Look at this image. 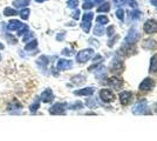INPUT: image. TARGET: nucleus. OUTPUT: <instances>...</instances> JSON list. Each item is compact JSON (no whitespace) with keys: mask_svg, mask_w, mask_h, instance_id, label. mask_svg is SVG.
<instances>
[{"mask_svg":"<svg viewBox=\"0 0 157 141\" xmlns=\"http://www.w3.org/2000/svg\"><path fill=\"white\" fill-rule=\"evenodd\" d=\"M36 47H38V40H36V39H32V40L28 41V44H26L25 51L31 52V51H33V49H35Z\"/></svg>","mask_w":157,"mask_h":141,"instance_id":"15","label":"nucleus"},{"mask_svg":"<svg viewBox=\"0 0 157 141\" xmlns=\"http://www.w3.org/2000/svg\"><path fill=\"white\" fill-rule=\"evenodd\" d=\"M48 64H49V58H48L47 55H41V57H39V58L36 59V65H39L40 67H42V68L47 67Z\"/></svg>","mask_w":157,"mask_h":141,"instance_id":"12","label":"nucleus"},{"mask_svg":"<svg viewBox=\"0 0 157 141\" xmlns=\"http://www.w3.org/2000/svg\"><path fill=\"white\" fill-rule=\"evenodd\" d=\"M116 17H117L120 20H123V18H124V11L121 10V8L117 10V11H116Z\"/></svg>","mask_w":157,"mask_h":141,"instance_id":"31","label":"nucleus"},{"mask_svg":"<svg viewBox=\"0 0 157 141\" xmlns=\"http://www.w3.org/2000/svg\"><path fill=\"white\" fill-rule=\"evenodd\" d=\"M28 29H29V28H28V25H26V24H22V25L19 27V29L17 31V32H18V33H17V35H18V37H22L24 34L28 32Z\"/></svg>","mask_w":157,"mask_h":141,"instance_id":"22","label":"nucleus"},{"mask_svg":"<svg viewBox=\"0 0 157 141\" xmlns=\"http://www.w3.org/2000/svg\"><path fill=\"white\" fill-rule=\"evenodd\" d=\"M33 38V32H27L22 35V41L24 42H27V41H29L31 39Z\"/></svg>","mask_w":157,"mask_h":141,"instance_id":"29","label":"nucleus"},{"mask_svg":"<svg viewBox=\"0 0 157 141\" xmlns=\"http://www.w3.org/2000/svg\"><path fill=\"white\" fill-rule=\"evenodd\" d=\"M67 104L66 102H56L49 108V113L52 115H62L66 113Z\"/></svg>","mask_w":157,"mask_h":141,"instance_id":"1","label":"nucleus"},{"mask_svg":"<svg viewBox=\"0 0 157 141\" xmlns=\"http://www.w3.org/2000/svg\"><path fill=\"white\" fill-rule=\"evenodd\" d=\"M154 86H155V81L152 80V79H150V78H147V79H144V80L141 82L140 89H141V91H150Z\"/></svg>","mask_w":157,"mask_h":141,"instance_id":"9","label":"nucleus"},{"mask_svg":"<svg viewBox=\"0 0 157 141\" xmlns=\"http://www.w3.org/2000/svg\"><path fill=\"white\" fill-rule=\"evenodd\" d=\"M96 22H98V25H105L108 22V18L105 17V15H98V18H96Z\"/></svg>","mask_w":157,"mask_h":141,"instance_id":"25","label":"nucleus"},{"mask_svg":"<svg viewBox=\"0 0 157 141\" xmlns=\"http://www.w3.org/2000/svg\"><path fill=\"white\" fill-rule=\"evenodd\" d=\"M29 13H31V11H29V8H21L20 10V12L18 14L20 15V18L21 19H24V20H27L28 19V17H29Z\"/></svg>","mask_w":157,"mask_h":141,"instance_id":"19","label":"nucleus"},{"mask_svg":"<svg viewBox=\"0 0 157 141\" xmlns=\"http://www.w3.org/2000/svg\"><path fill=\"white\" fill-rule=\"evenodd\" d=\"M103 33H105V29H103L102 25H98V26L95 27V29H94V34L95 35H102Z\"/></svg>","mask_w":157,"mask_h":141,"instance_id":"27","label":"nucleus"},{"mask_svg":"<svg viewBox=\"0 0 157 141\" xmlns=\"http://www.w3.org/2000/svg\"><path fill=\"white\" fill-rule=\"evenodd\" d=\"M109 10H110V5L108 2H105V4H102V6L98 8V12H108Z\"/></svg>","mask_w":157,"mask_h":141,"instance_id":"26","label":"nucleus"},{"mask_svg":"<svg viewBox=\"0 0 157 141\" xmlns=\"http://www.w3.org/2000/svg\"><path fill=\"white\" fill-rule=\"evenodd\" d=\"M154 108H155V112H157V104H155V105H154Z\"/></svg>","mask_w":157,"mask_h":141,"instance_id":"43","label":"nucleus"},{"mask_svg":"<svg viewBox=\"0 0 157 141\" xmlns=\"http://www.w3.org/2000/svg\"><path fill=\"white\" fill-rule=\"evenodd\" d=\"M67 108L68 109H81V108H83V104L81 101H75L73 104L67 105Z\"/></svg>","mask_w":157,"mask_h":141,"instance_id":"20","label":"nucleus"},{"mask_svg":"<svg viewBox=\"0 0 157 141\" xmlns=\"http://www.w3.org/2000/svg\"><path fill=\"white\" fill-rule=\"evenodd\" d=\"M93 54H94V51L90 49V48L83 49V51H81V52H78V53L76 54V61H78V62H81V64H83V62L88 61L90 58H92Z\"/></svg>","mask_w":157,"mask_h":141,"instance_id":"2","label":"nucleus"},{"mask_svg":"<svg viewBox=\"0 0 157 141\" xmlns=\"http://www.w3.org/2000/svg\"><path fill=\"white\" fill-rule=\"evenodd\" d=\"M108 84H109L110 86H113L114 88H118V87H121V86H122L123 81L117 79V78H110V79L108 80Z\"/></svg>","mask_w":157,"mask_h":141,"instance_id":"16","label":"nucleus"},{"mask_svg":"<svg viewBox=\"0 0 157 141\" xmlns=\"http://www.w3.org/2000/svg\"><path fill=\"white\" fill-rule=\"evenodd\" d=\"M150 1H151V4H152L154 6L157 7V0H150Z\"/></svg>","mask_w":157,"mask_h":141,"instance_id":"40","label":"nucleus"},{"mask_svg":"<svg viewBox=\"0 0 157 141\" xmlns=\"http://www.w3.org/2000/svg\"><path fill=\"white\" fill-rule=\"evenodd\" d=\"M150 72H157V54H155V55L151 58Z\"/></svg>","mask_w":157,"mask_h":141,"instance_id":"23","label":"nucleus"},{"mask_svg":"<svg viewBox=\"0 0 157 141\" xmlns=\"http://www.w3.org/2000/svg\"><path fill=\"white\" fill-rule=\"evenodd\" d=\"M12 5H13L15 8H25L29 5V0H13V2H12Z\"/></svg>","mask_w":157,"mask_h":141,"instance_id":"14","label":"nucleus"},{"mask_svg":"<svg viewBox=\"0 0 157 141\" xmlns=\"http://www.w3.org/2000/svg\"><path fill=\"white\" fill-rule=\"evenodd\" d=\"M100 99L105 102H113L115 100V95L110 89H101L100 91Z\"/></svg>","mask_w":157,"mask_h":141,"instance_id":"3","label":"nucleus"},{"mask_svg":"<svg viewBox=\"0 0 157 141\" xmlns=\"http://www.w3.org/2000/svg\"><path fill=\"white\" fill-rule=\"evenodd\" d=\"M22 25V22L19 20H17V19H13V20H10L8 21V24L6 25V28L8 31H11V32H13V31H18L19 29V27Z\"/></svg>","mask_w":157,"mask_h":141,"instance_id":"10","label":"nucleus"},{"mask_svg":"<svg viewBox=\"0 0 157 141\" xmlns=\"http://www.w3.org/2000/svg\"><path fill=\"white\" fill-rule=\"evenodd\" d=\"M107 33H108V35H113L114 34V26H110L108 29H107Z\"/></svg>","mask_w":157,"mask_h":141,"instance_id":"37","label":"nucleus"},{"mask_svg":"<svg viewBox=\"0 0 157 141\" xmlns=\"http://www.w3.org/2000/svg\"><path fill=\"white\" fill-rule=\"evenodd\" d=\"M22 109V105L20 104L19 101H12L8 106H7V112L11 114H19Z\"/></svg>","mask_w":157,"mask_h":141,"instance_id":"4","label":"nucleus"},{"mask_svg":"<svg viewBox=\"0 0 157 141\" xmlns=\"http://www.w3.org/2000/svg\"><path fill=\"white\" fill-rule=\"evenodd\" d=\"M6 40L10 41L12 45H15V44H17V38L13 37L12 34H6Z\"/></svg>","mask_w":157,"mask_h":141,"instance_id":"30","label":"nucleus"},{"mask_svg":"<svg viewBox=\"0 0 157 141\" xmlns=\"http://www.w3.org/2000/svg\"><path fill=\"white\" fill-rule=\"evenodd\" d=\"M86 1H89V2H93V5H94V0H86Z\"/></svg>","mask_w":157,"mask_h":141,"instance_id":"44","label":"nucleus"},{"mask_svg":"<svg viewBox=\"0 0 157 141\" xmlns=\"http://www.w3.org/2000/svg\"><path fill=\"white\" fill-rule=\"evenodd\" d=\"M124 2H128L131 7H136L137 6V2H136V0H124Z\"/></svg>","mask_w":157,"mask_h":141,"instance_id":"34","label":"nucleus"},{"mask_svg":"<svg viewBox=\"0 0 157 141\" xmlns=\"http://www.w3.org/2000/svg\"><path fill=\"white\" fill-rule=\"evenodd\" d=\"M63 37H65V32H61V34H59V35L56 37V40H59V41L63 40Z\"/></svg>","mask_w":157,"mask_h":141,"instance_id":"38","label":"nucleus"},{"mask_svg":"<svg viewBox=\"0 0 157 141\" xmlns=\"http://www.w3.org/2000/svg\"><path fill=\"white\" fill-rule=\"evenodd\" d=\"M62 54H63V55H72V52H71V51H69V49H67V48H65V49H63V51H62Z\"/></svg>","mask_w":157,"mask_h":141,"instance_id":"39","label":"nucleus"},{"mask_svg":"<svg viewBox=\"0 0 157 141\" xmlns=\"http://www.w3.org/2000/svg\"><path fill=\"white\" fill-rule=\"evenodd\" d=\"M4 48H5V46H4V44H2V42H0V51H2Z\"/></svg>","mask_w":157,"mask_h":141,"instance_id":"41","label":"nucleus"},{"mask_svg":"<svg viewBox=\"0 0 157 141\" xmlns=\"http://www.w3.org/2000/svg\"><path fill=\"white\" fill-rule=\"evenodd\" d=\"M78 5V0H68L67 1V6L69 8H76Z\"/></svg>","mask_w":157,"mask_h":141,"instance_id":"28","label":"nucleus"},{"mask_svg":"<svg viewBox=\"0 0 157 141\" xmlns=\"http://www.w3.org/2000/svg\"><path fill=\"white\" fill-rule=\"evenodd\" d=\"M36 2H44V1H47V0H35Z\"/></svg>","mask_w":157,"mask_h":141,"instance_id":"42","label":"nucleus"},{"mask_svg":"<svg viewBox=\"0 0 157 141\" xmlns=\"http://www.w3.org/2000/svg\"><path fill=\"white\" fill-rule=\"evenodd\" d=\"M93 6H94L93 2H89V1H86L85 4H83V8H85V10H90Z\"/></svg>","mask_w":157,"mask_h":141,"instance_id":"33","label":"nucleus"},{"mask_svg":"<svg viewBox=\"0 0 157 141\" xmlns=\"http://www.w3.org/2000/svg\"><path fill=\"white\" fill-rule=\"evenodd\" d=\"M40 98V101H42V102H45V104H49V102H52L54 100V94H53V91L51 88H47L45 89L41 95L39 96Z\"/></svg>","mask_w":157,"mask_h":141,"instance_id":"5","label":"nucleus"},{"mask_svg":"<svg viewBox=\"0 0 157 141\" xmlns=\"http://www.w3.org/2000/svg\"><path fill=\"white\" fill-rule=\"evenodd\" d=\"M56 67H58L59 71H67V69L73 67V62L71 60H67V59H60L58 61Z\"/></svg>","mask_w":157,"mask_h":141,"instance_id":"7","label":"nucleus"},{"mask_svg":"<svg viewBox=\"0 0 157 141\" xmlns=\"http://www.w3.org/2000/svg\"><path fill=\"white\" fill-rule=\"evenodd\" d=\"M80 11L78 10H76L75 12H73V14H72V17H73V19H75V20H78V18H80Z\"/></svg>","mask_w":157,"mask_h":141,"instance_id":"35","label":"nucleus"},{"mask_svg":"<svg viewBox=\"0 0 157 141\" xmlns=\"http://www.w3.org/2000/svg\"><path fill=\"white\" fill-rule=\"evenodd\" d=\"M83 21H90L93 19V13L92 12H88V13H86L85 15H83Z\"/></svg>","mask_w":157,"mask_h":141,"instance_id":"32","label":"nucleus"},{"mask_svg":"<svg viewBox=\"0 0 157 141\" xmlns=\"http://www.w3.org/2000/svg\"><path fill=\"white\" fill-rule=\"evenodd\" d=\"M90 21H82V24H81V28L83 29V32L86 33H88L89 31H90Z\"/></svg>","mask_w":157,"mask_h":141,"instance_id":"24","label":"nucleus"},{"mask_svg":"<svg viewBox=\"0 0 157 141\" xmlns=\"http://www.w3.org/2000/svg\"><path fill=\"white\" fill-rule=\"evenodd\" d=\"M93 93H94V88L93 87H86V88H82V89H78V91H75V92H74L75 95H86V96L92 95Z\"/></svg>","mask_w":157,"mask_h":141,"instance_id":"13","label":"nucleus"},{"mask_svg":"<svg viewBox=\"0 0 157 141\" xmlns=\"http://www.w3.org/2000/svg\"><path fill=\"white\" fill-rule=\"evenodd\" d=\"M138 39V34H137V31L135 29V28H130V31H129V33L127 35V38H125V41H127V44L128 45H132V44H135V41Z\"/></svg>","mask_w":157,"mask_h":141,"instance_id":"8","label":"nucleus"},{"mask_svg":"<svg viewBox=\"0 0 157 141\" xmlns=\"http://www.w3.org/2000/svg\"><path fill=\"white\" fill-rule=\"evenodd\" d=\"M1 59H2V58H1V54H0V61H1Z\"/></svg>","mask_w":157,"mask_h":141,"instance_id":"45","label":"nucleus"},{"mask_svg":"<svg viewBox=\"0 0 157 141\" xmlns=\"http://www.w3.org/2000/svg\"><path fill=\"white\" fill-rule=\"evenodd\" d=\"M40 107V98H35V100L32 102V105L29 106V112L31 113H35Z\"/></svg>","mask_w":157,"mask_h":141,"instance_id":"17","label":"nucleus"},{"mask_svg":"<svg viewBox=\"0 0 157 141\" xmlns=\"http://www.w3.org/2000/svg\"><path fill=\"white\" fill-rule=\"evenodd\" d=\"M144 32L148 34H152L157 32V22L154 19L148 20L144 24Z\"/></svg>","mask_w":157,"mask_h":141,"instance_id":"6","label":"nucleus"},{"mask_svg":"<svg viewBox=\"0 0 157 141\" xmlns=\"http://www.w3.org/2000/svg\"><path fill=\"white\" fill-rule=\"evenodd\" d=\"M131 96H132V93L129 92V91H124L120 94V100H121V104L122 105H127L129 101H130Z\"/></svg>","mask_w":157,"mask_h":141,"instance_id":"11","label":"nucleus"},{"mask_svg":"<svg viewBox=\"0 0 157 141\" xmlns=\"http://www.w3.org/2000/svg\"><path fill=\"white\" fill-rule=\"evenodd\" d=\"M86 81V78L83 75H74L72 78V82L75 85H81Z\"/></svg>","mask_w":157,"mask_h":141,"instance_id":"18","label":"nucleus"},{"mask_svg":"<svg viewBox=\"0 0 157 141\" xmlns=\"http://www.w3.org/2000/svg\"><path fill=\"white\" fill-rule=\"evenodd\" d=\"M17 14H18V11L14 10V8H11V7H6V8L4 10V15H5V17H14V15H17Z\"/></svg>","mask_w":157,"mask_h":141,"instance_id":"21","label":"nucleus"},{"mask_svg":"<svg viewBox=\"0 0 157 141\" xmlns=\"http://www.w3.org/2000/svg\"><path fill=\"white\" fill-rule=\"evenodd\" d=\"M131 17L135 18V19H138V18H140V12H137V11H136V12L132 11V12H131Z\"/></svg>","mask_w":157,"mask_h":141,"instance_id":"36","label":"nucleus"}]
</instances>
